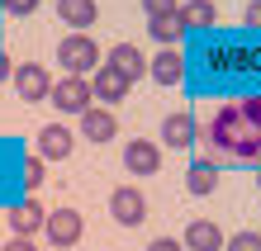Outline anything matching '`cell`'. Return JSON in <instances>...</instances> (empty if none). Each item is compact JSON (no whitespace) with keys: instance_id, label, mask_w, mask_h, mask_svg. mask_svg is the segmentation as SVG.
I'll return each instance as SVG.
<instances>
[{"instance_id":"cell-1","label":"cell","mask_w":261,"mask_h":251,"mask_svg":"<svg viewBox=\"0 0 261 251\" xmlns=\"http://www.w3.org/2000/svg\"><path fill=\"white\" fill-rule=\"evenodd\" d=\"M204 143L209 152L228 166H261V95L247 100H228L209 114L204 123Z\"/></svg>"},{"instance_id":"cell-2","label":"cell","mask_w":261,"mask_h":251,"mask_svg":"<svg viewBox=\"0 0 261 251\" xmlns=\"http://www.w3.org/2000/svg\"><path fill=\"white\" fill-rule=\"evenodd\" d=\"M57 67H62L67 76H86L100 67V48L90 34H67L62 43H57Z\"/></svg>"},{"instance_id":"cell-3","label":"cell","mask_w":261,"mask_h":251,"mask_svg":"<svg viewBox=\"0 0 261 251\" xmlns=\"http://www.w3.org/2000/svg\"><path fill=\"white\" fill-rule=\"evenodd\" d=\"M48 104L57 109V114H86V109L95 104V90H90L86 76H62V81H53Z\"/></svg>"},{"instance_id":"cell-4","label":"cell","mask_w":261,"mask_h":251,"mask_svg":"<svg viewBox=\"0 0 261 251\" xmlns=\"http://www.w3.org/2000/svg\"><path fill=\"white\" fill-rule=\"evenodd\" d=\"M14 90H19L24 104H43L53 90V76L48 67H38V62H24V67H14Z\"/></svg>"},{"instance_id":"cell-5","label":"cell","mask_w":261,"mask_h":251,"mask_svg":"<svg viewBox=\"0 0 261 251\" xmlns=\"http://www.w3.org/2000/svg\"><path fill=\"white\" fill-rule=\"evenodd\" d=\"M43 232H48L53 246H76V242H81V232H86V223H81V213H76V209H57V213L43 218Z\"/></svg>"},{"instance_id":"cell-6","label":"cell","mask_w":261,"mask_h":251,"mask_svg":"<svg viewBox=\"0 0 261 251\" xmlns=\"http://www.w3.org/2000/svg\"><path fill=\"white\" fill-rule=\"evenodd\" d=\"M110 213H114V223H124V228H138L147 218V199L133 190V185H119V190L110 194Z\"/></svg>"},{"instance_id":"cell-7","label":"cell","mask_w":261,"mask_h":251,"mask_svg":"<svg viewBox=\"0 0 261 251\" xmlns=\"http://www.w3.org/2000/svg\"><path fill=\"white\" fill-rule=\"evenodd\" d=\"M128 76L119 71V67H95V76H90V90H95V100H105V104H124V95H128Z\"/></svg>"},{"instance_id":"cell-8","label":"cell","mask_w":261,"mask_h":251,"mask_svg":"<svg viewBox=\"0 0 261 251\" xmlns=\"http://www.w3.org/2000/svg\"><path fill=\"white\" fill-rule=\"evenodd\" d=\"M124 166H128V176H157L162 171V147L147 143V137H138V143L124 147Z\"/></svg>"},{"instance_id":"cell-9","label":"cell","mask_w":261,"mask_h":251,"mask_svg":"<svg viewBox=\"0 0 261 251\" xmlns=\"http://www.w3.org/2000/svg\"><path fill=\"white\" fill-rule=\"evenodd\" d=\"M71 143H76V133L67 128V123L38 128V156H43V161H62V156H71Z\"/></svg>"},{"instance_id":"cell-10","label":"cell","mask_w":261,"mask_h":251,"mask_svg":"<svg viewBox=\"0 0 261 251\" xmlns=\"http://www.w3.org/2000/svg\"><path fill=\"white\" fill-rule=\"evenodd\" d=\"M180 246L186 251H223V232H219V223H209V218H190Z\"/></svg>"},{"instance_id":"cell-11","label":"cell","mask_w":261,"mask_h":251,"mask_svg":"<svg viewBox=\"0 0 261 251\" xmlns=\"http://www.w3.org/2000/svg\"><path fill=\"white\" fill-rule=\"evenodd\" d=\"M114 128H119L114 109H100V104H90L86 114H81V137H86V143H114Z\"/></svg>"},{"instance_id":"cell-12","label":"cell","mask_w":261,"mask_h":251,"mask_svg":"<svg viewBox=\"0 0 261 251\" xmlns=\"http://www.w3.org/2000/svg\"><path fill=\"white\" fill-rule=\"evenodd\" d=\"M147 76L157 86H180V76H186V57H180L176 48H162L157 57L147 62Z\"/></svg>"},{"instance_id":"cell-13","label":"cell","mask_w":261,"mask_h":251,"mask_svg":"<svg viewBox=\"0 0 261 251\" xmlns=\"http://www.w3.org/2000/svg\"><path fill=\"white\" fill-rule=\"evenodd\" d=\"M110 67H119L128 81H143V76H147V57H143L138 43H114V48H110Z\"/></svg>"},{"instance_id":"cell-14","label":"cell","mask_w":261,"mask_h":251,"mask_svg":"<svg viewBox=\"0 0 261 251\" xmlns=\"http://www.w3.org/2000/svg\"><path fill=\"white\" fill-rule=\"evenodd\" d=\"M195 133H199V123L186 114V109H180V114H166V123H162V143L166 147H190Z\"/></svg>"},{"instance_id":"cell-15","label":"cell","mask_w":261,"mask_h":251,"mask_svg":"<svg viewBox=\"0 0 261 251\" xmlns=\"http://www.w3.org/2000/svg\"><path fill=\"white\" fill-rule=\"evenodd\" d=\"M43 218H48V213L38 209V199H24V204L10 209V228H14V237H34V232L43 228Z\"/></svg>"},{"instance_id":"cell-16","label":"cell","mask_w":261,"mask_h":251,"mask_svg":"<svg viewBox=\"0 0 261 251\" xmlns=\"http://www.w3.org/2000/svg\"><path fill=\"white\" fill-rule=\"evenodd\" d=\"M57 14H62L67 29H90L95 24V0H57Z\"/></svg>"},{"instance_id":"cell-17","label":"cell","mask_w":261,"mask_h":251,"mask_svg":"<svg viewBox=\"0 0 261 251\" xmlns=\"http://www.w3.org/2000/svg\"><path fill=\"white\" fill-rule=\"evenodd\" d=\"M147 29H152V38H157V43H166V48H176V43H180V34H186L180 14H152V19H147Z\"/></svg>"},{"instance_id":"cell-18","label":"cell","mask_w":261,"mask_h":251,"mask_svg":"<svg viewBox=\"0 0 261 251\" xmlns=\"http://www.w3.org/2000/svg\"><path fill=\"white\" fill-rule=\"evenodd\" d=\"M180 24L186 29H209L214 24V0H180Z\"/></svg>"},{"instance_id":"cell-19","label":"cell","mask_w":261,"mask_h":251,"mask_svg":"<svg viewBox=\"0 0 261 251\" xmlns=\"http://www.w3.org/2000/svg\"><path fill=\"white\" fill-rule=\"evenodd\" d=\"M214 185H219V166H214V161H195L186 171V190L190 194H209Z\"/></svg>"},{"instance_id":"cell-20","label":"cell","mask_w":261,"mask_h":251,"mask_svg":"<svg viewBox=\"0 0 261 251\" xmlns=\"http://www.w3.org/2000/svg\"><path fill=\"white\" fill-rule=\"evenodd\" d=\"M228 251H261V232H238V237L223 242Z\"/></svg>"},{"instance_id":"cell-21","label":"cell","mask_w":261,"mask_h":251,"mask_svg":"<svg viewBox=\"0 0 261 251\" xmlns=\"http://www.w3.org/2000/svg\"><path fill=\"white\" fill-rule=\"evenodd\" d=\"M43 5V0H0V10H5V14H14V19H24V14H34Z\"/></svg>"},{"instance_id":"cell-22","label":"cell","mask_w":261,"mask_h":251,"mask_svg":"<svg viewBox=\"0 0 261 251\" xmlns=\"http://www.w3.org/2000/svg\"><path fill=\"white\" fill-rule=\"evenodd\" d=\"M143 10H147V19H152V14H176L180 0H143Z\"/></svg>"},{"instance_id":"cell-23","label":"cell","mask_w":261,"mask_h":251,"mask_svg":"<svg viewBox=\"0 0 261 251\" xmlns=\"http://www.w3.org/2000/svg\"><path fill=\"white\" fill-rule=\"evenodd\" d=\"M38 180H43V156H29V166H24V185H34V190H38Z\"/></svg>"},{"instance_id":"cell-24","label":"cell","mask_w":261,"mask_h":251,"mask_svg":"<svg viewBox=\"0 0 261 251\" xmlns=\"http://www.w3.org/2000/svg\"><path fill=\"white\" fill-rule=\"evenodd\" d=\"M147 251H186V246H180V242H176V237H157V242H152V246H147Z\"/></svg>"},{"instance_id":"cell-25","label":"cell","mask_w":261,"mask_h":251,"mask_svg":"<svg viewBox=\"0 0 261 251\" xmlns=\"http://www.w3.org/2000/svg\"><path fill=\"white\" fill-rule=\"evenodd\" d=\"M247 24L261 29V0H252V5H247Z\"/></svg>"},{"instance_id":"cell-26","label":"cell","mask_w":261,"mask_h":251,"mask_svg":"<svg viewBox=\"0 0 261 251\" xmlns=\"http://www.w3.org/2000/svg\"><path fill=\"white\" fill-rule=\"evenodd\" d=\"M5 251H38V246H34V242H29V237H14V242H10Z\"/></svg>"},{"instance_id":"cell-27","label":"cell","mask_w":261,"mask_h":251,"mask_svg":"<svg viewBox=\"0 0 261 251\" xmlns=\"http://www.w3.org/2000/svg\"><path fill=\"white\" fill-rule=\"evenodd\" d=\"M10 76V57H5V48H0V81Z\"/></svg>"},{"instance_id":"cell-28","label":"cell","mask_w":261,"mask_h":251,"mask_svg":"<svg viewBox=\"0 0 261 251\" xmlns=\"http://www.w3.org/2000/svg\"><path fill=\"white\" fill-rule=\"evenodd\" d=\"M256 185H261V166H256Z\"/></svg>"}]
</instances>
